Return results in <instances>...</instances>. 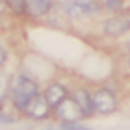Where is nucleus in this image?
Listing matches in <instances>:
<instances>
[{"label":"nucleus","instance_id":"obj_17","mask_svg":"<svg viewBox=\"0 0 130 130\" xmlns=\"http://www.w3.org/2000/svg\"><path fill=\"white\" fill-rule=\"evenodd\" d=\"M0 4H6V0H0Z\"/></svg>","mask_w":130,"mask_h":130},{"label":"nucleus","instance_id":"obj_16","mask_svg":"<svg viewBox=\"0 0 130 130\" xmlns=\"http://www.w3.org/2000/svg\"><path fill=\"white\" fill-rule=\"evenodd\" d=\"M128 69H130V56H128Z\"/></svg>","mask_w":130,"mask_h":130},{"label":"nucleus","instance_id":"obj_11","mask_svg":"<svg viewBox=\"0 0 130 130\" xmlns=\"http://www.w3.org/2000/svg\"><path fill=\"white\" fill-rule=\"evenodd\" d=\"M100 6H102V9H108L111 13H119L125 8V0H102Z\"/></svg>","mask_w":130,"mask_h":130},{"label":"nucleus","instance_id":"obj_5","mask_svg":"<svg viewBox=\"0 0 130 130\" xmlns=\"http://www.w3.org/2000/svg\"><path fill=\"white\" fill-rule=\"evenodd\" d=\"M104 34L108 35V37H121V35H125L126 32H130V13H117L113 17H110L108 21L104 22L102 26Z\"/></svg>","mask_w":130,"mask_h":130},{"label":"nucleus","instance_id":"obj_13","mask_svg":"<svg viewBox=\"0 0 130 130\" xmlns=\"http://www.w3.org/2000/svg\"><path fill=\"white\" fill-rule=\"evenodd\" d=\"M11 123H15L13 117H11L9 113H4V111H0V125H11Z\"/></svg>","mask_w":130,"mask_h":130},{"label":"nucleus","instance_id":"obj_6","mask_svg":"<svg viewBox=\"0 0 130 130\" xmlns=\"http://www.w3.org/2000/svg\"><path fill=\"white\" fill-rule=\"evenodd\" d=\"M41 95L46 100V104L50 106V110H54L58 104L63 102V100L71 95V91H69L67 86L60 84V82H52V84H48L45 87V91H41Z\"/></svg>","mask_w":130,"mask_h":130},{"label":"nucleus","instance_id":"obj_10","mask_svg":"<svg viewBox=\"0 0 130 130\" xmlns=\"http://www.w3.org/2000/svg\"><path fill=\"white\" fill-rule=\"evenodd\" d=\"M8 93H9V78L0 73V111H2L6 99H8Z\"/></svg>","mask_w":130,"mask_h":130},{"label":"nucleus","instance_id":"obj_7","mask_svg":"<svg viewBox=\"0 0 130 130\" xmlns=\"http://www.w3.org/2000/svg\"><path fill=\"white\" fill-rule=\"evenodd\" d=\"M22 115H26L28 119H32V121H45L52 115V110H50V106L46 104V100L43 99V95H37L28 104V108L24 110Z\"/></svg>","mask_w":130,"mask_h":130},{"label":"nucleus","instance_id":"obj_18","mask_svg":"<svg viewBox=\"0 0 130 130\" xmlns=\"http://www.w3.org/2000/svg\"><path fill=\"white\" fill-rule=\"evenodd\" d=\"M99 2H102V0H99Z\"/></svg>","mask_w":130,"mask_h":130},{"label":"nucleus","instance_id":"obj_14","mask_svg":"<svg viewBox=\"0 0 130 130\" xmlns=\"http://www.w3.org/2000/svg\"><path fill=\"white\" fill-rule=\"evenodd\" d=\"M6 58H8V54H6V50L0 46V69H2V65L6 63Z\"/></svg>","mask_w":130,"mask_h":130},{"label":"nucleus","instance_id":"obj_1","mask_svg":"<svg viewBox=\"0 0 130 130\" xmlns=\"http://www.w3.org/2000/svg\"><path fill=\"white\" fill-rule=\"evenodd\" d=\"M37 95H41L39 86H37V82H35L34 78H30L28 74L17 73L13 78L9 80L8 99L11 100V106H13L17 111L24 113V110L28 108V104H30Z\"/></svg>","mask_w":130,"mask_h":130},{"label":"nucleus","instance_id":"obj_4","mask_svg":"<svg viewBox=\"0 0 130 130\" xmlns=\"http://www.w3.org/2000/svg\"><path fill=\"white\" fill-rule=\"evenodd\" d=\"M52 117L61 123V125H69V123H80L82 121V113H80V108L76 106V102L73 100V97H67L52 110Z\"/></svg>","mask_w":130,"mask_h":130},{"label":"nucleus","instance_id":"obj_2","mask_svg":"<svg viewBox=\"0 0 130 130\" xmlns=\"http://www.w3.org/2000/svg\"><path fill=\"white\" fill-rule=\"evenodd\" d=\"M61 9L71 19H84V17L99 15L102 11V6L99 0H63Z\"/></svg>","mask_w":130,"mask_h":130},{"label":"nucleus","instance_id":"obj_12","mask_svg":"<svg viewBox=\"0 0 130 130\" xmlns=\"http://www.w3.org/2000/svg\"><path fill=\"white\" fill-rule=\"evenodd\" d=\"M60 130H91V128L82 125V123H69V125H61Z\"/></svg>","mask_w":130,"mask_h":130},{"label":"nucleus","instance_id":"obj_9","mask_svg":"<svg viewBox=\"0 0 130 130\" xmlns=\"http://www.w3.org/2000/svg\"><path fill=\"white\" fill-rule=\"evenodd\" d=\"M54 8V0H24V11L32 19H41Z\"/></svg>","mask_w":130,"mask_h":130},{"label":"nucleus","instance_id":"obj_3","mask_svg":"<svg viewBox=\"0 0 130 130\" xmlns=\"http://www.w3.org/2000/svg\"><path fill=\"white\" fill-rule=\"evenodd\" d=\"M91 102H93L95 113H99V115H111L119 108L117 95L110 87H95L91 91Z\"/></svg>","mask_w":130,"mask_h":130},{"label":"nucleus","instance_id":"obj_8","mask_svg":"<svg viewBox=\"0 0 130 130\" xmlns=\"http://www.w3.org/2000/svg\"><path fill=\"white\" fill-rule=\"evenodd\" d=\"M71 97L76 102V106L80 108L82 119H89V117L95 115V110H93V102H91V91L86 89V87H76L74 91H71Z\"/></svg>","mask_w":130,"mask_h":130},{"label":"nucleus","instance_id":"obj_15","mask_svg":"<svg viewBox=\"0 0 130 130\" xmlns=\"http://www.w3.org/2000/svg\"><path fill=\"white\" fill-rule=\"evenodd\" d=\"M41 130H60V128H48L46 126V128H41Z\"/></svg>","mask_w":130,"mask_h":130}]
</instances>
